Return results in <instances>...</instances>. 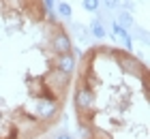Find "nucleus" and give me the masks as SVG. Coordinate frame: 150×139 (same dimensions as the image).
<instances>
[{
  "mask_svg": "<svg viewBox=\"0 0 150 139\" xmlns=\"http://www.w3.org/2000/svg\"><path fill=\"white\" fill-rule=\"evenodd\" d=\"M122 28H131L133 26V17H131V13H127V11H120L118 13V19H116Z\"/></svg>",
  "mask_w": 150,
  "mask_h": 139,
  "instance_id": "9",
  "label": "nucleus"
},
{
  "mask_svg": "<svg viewBox=\"0 0 150 139\" xmlns=\"http://www.w3.org/2000/svg\"><path fill=\"white\" fill-rule=\"evenodd\" d=\"M75 64H77V60H75V56H73L71 52L56 56V71L62 73V75H67V77L75 71Z\"/></svg>",
  "mask_w": 150,
  "mask_h": 139,
  "instance_id": "5",
  "label": "nucleus"
},
{
  "mask_svg": "<svg viewBox=\"0 0 150 139\" xmlns=\"http://www.w3.org/2000/svg\"><path fill=\"white\" fill-rule=\"evenodd\" d=\"M50 47H52V52L60 56V54H67V52H73V45H71V37H69V32L62 30V28H58L56 32H54V37L50 41Z\"/></svg>",
  "mask_w": 150,
  "mask_h": 139,
  "instance_id": "3",
  "label": "nucleus"
},
{
  "mask_svg": "<svg viewBox=\"0 0 150 139\" xmlns=\"http://www.w3.org/2000/svg\"><path fill=\"white\" fill-rule=\"evenodd\" d=\"M103 4L107 6V9H120L122 0H103Z\"/></svg>",
  "mask_w": 150,
  "mask_h": 139,
  "instance_id": "12",
  "label": "nucleus"
},
{
  "mask_svg": "<svg viewBox=\"0 0 150 139\" xmlns=\"http://www.w3.org/2000/svg\"><path fill=\"white\" fill-rule=\"evenodd\" d=\"M118 62H120V66L125 68L127 73H133V75H146V66L142 64V62H137L131 54H122V56H118Z\"/></svg>",
  "mask_w": 150,
  "mask_h": 139,
  "instance_id": "4",
  "label": "nucleus"
},
{
  "mask_svg": "<svg viewBox=\"0 0 150 139\" xmlns=\"http://www.w3.org/2000/svg\"><path fill=\"white\" fill-rule=\"evenodd\" d=\"M94 92H92V88H88V86H81L75 90V107H77L79 114H86V111H92L94 109Z\"/></svg>",
  "mask_w": 150,
  "mask_h": 139,
  "instance_id": "2",
  "label": "nucleus"
},
{
  "mask_svg": "<svg viewBox=\"0 0 150 139\" xmlns=\"http://www.w3.org/2000/svg\"><path fill=\"white\" fill-rule=\"evenodd\" d=\"M79 133H81V139H94L97 137L94 131L90 128V124H86V122H79Z\"/></svg>",
  "mask_w": 150,
  "mask_h": 139,
  "instance_id": "10",
  "label": "nucleus"
},
{
  "mask_svg": "<svg viewBox=\"0 0 150 139\" xmlns=\"http://www.w3.org/2000/svg\"><path fill=\"white\" fill-rule=\"evenodd\" d=\"M41 2H43L45 11H54V9H56V2H54V0H41Z\"/></svg>",
  "mask_w": 150,
  "mask_h": 139,
  "instance_id": "13",
  "label": "nucleus"
},
{
  "mask_svg": "<svg viewBox=\"0 0 150 139\" xmlns=\"http://www.w3.org/2000/svg\"><path fill=\"white\" fill-rule=\"evenodd\" d=\"M54 139H73V137H71L69 133H67V131H62V133H58V135L54 137Z\"/></svg>",
  "mask_w": 150,
  "mask_h": 139,
  "instance_id": "14",
  "label": "nucleus"
},
{
  "mask_svg": "<svg viewBox=\"0 0 150 139\" xmlns=\"http://www.w3.org/2000/svg\"><path fill=\"white\" fill-rule=\"evenodd\" d=\"M112 32H114V37H116V39H120L122 43H125L127 52H131V49H133V39H131V34H129L127 28H122L118 22H112Z\"/></svg>",
  "mask_w": 150,
  "mask_h": 139,
  "instance_id": "6",
  "label": "nucleus"
},
{
  "mask_svg": "<svg viewBox=\"0 0 150 139\" xmlns=\"http://www.w3.org/2000/svg\"><path fill=\"white\" fill-rule=\"evenodd\" d=\"M90 34H92V37H97V39H103V37H105V26L101 24V19H92V24H90Z\"/></svg>",
  "mask_w": 150,
  "mask_h": 139,
  "instance_id": "8",
  "label": "nucleus"
},
{
  "mask_svg": "<svg viewBox=\"0 0 150 139\" xmlns=\"http://www.w3.org/2000/svg\"><path fill=\"white\" fill-rule=\"evenodd\" d=\"M54 2H58V0H54Z\"/></svg>",
  "mask_w": 150,
  "mask_h": 139,
  "instance_id": "15",
  "label": "nucleus"
},
{
  "mask_svg": "<svg viewBox=\"0 0 150 139\" xmlns=\"http://www.w3.org/2000/svg\"><path fill=\"white\" fill-rule=\"evenodd\" d=\"M81 6H84V11L97 13L99 6H101V0H81Z\"/></svg>",
  "mask_w": 150,
  "mask_h": 139,
  "instance_id": "11",
  "label": "nucleus"
},
{
  "mask_svg": "<svg viewBox=\"0 0 150 139\" xmlns=\"http://www.w3.org/2000/svg\"><path fill=\"white\" fill-rule=\"evenodd\" d=\"M56 15L58 17H62V19H71L73 17V9H71V4L69 2H62V0H58L56 2Z\"/></svg>",
  "mask_w": 150,
  "mask_h": 139,
  "instance_id": "7",
  "label": "nucleus"
},
{
  "mask_svg": "<svg viewBox=\"0 0 150 139\" xmlns=\"http://www.w3.org/2000/svg\"><path fill=\"white\" fill-rule=\"evenodd\" d=\"M60 111V105L56 99L52 96H45V99H37L35 103V114L41 118V120H54Z\"/></svg>",
  "mask_w": 150,
  "mask_h": 139,
  "instance_id": "1",
  "label": "nucleus"
}]
</instances>
